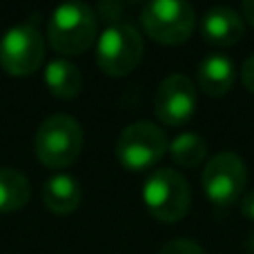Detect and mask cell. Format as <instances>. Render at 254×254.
Segmentation results:
<instances>
[{
    "mask_svg": "<svg viewBox=\"0 0 254 254\" xmlns=\"http://www.w3.org/2000/svg\"><path fill=\"white\" fill-rule=\"evenodd\" d=\"M45 56L43 34L29 22L11 25L0 38V67L13 76L36 71Z\"/></svg>",
    "mask_w": 254,
    "mask_h": 254,
    "instance_id": "obj_8",
    "label": "cell"
},
{
    "mask_svg": "<svg viewBox=\"0 0 254 254\" xmlns=\"http://www.w3.org/2000/svg\"><path fill=\"white\" fill-rule=\"evenodd\" d=\"M140 22L154 40L176 45L190 38L196 11L188 0H149L143 4Z\"/></svg>",
    "mask_w": 254,
    "mask_h": 254,
    "instance_id": "obj_5",
    "label": "cell"
},
{
    "mask_svg": "<svg viewBox=\"0 0 254 254\" xmlns=\"http://www.w3.org/2000/svg\"><path fill=\"white\" fill-rule=\"evenodd\" d=\"M248 250H250V254H254V232L248 237Z\"/></svg>",
    "mask_w": 254,
    "mask_h": 254,
    "instance_id": "obj_20",
    "label": "cell"
},
{
    "mask_svg": "<svg viewBox=\"0 0 254 254\" xmlns=\"http://www.w3.org/2000/svg\"><path fill=\"white\" fill-rule=\"evenodd\" d=\"M241 212L248 216V219L254 221V188L248 194H243V198H241Z\"/></svg>",
    "mask_w": 254,
    "mask_h": 254,
    "instance_id": "obj_18",
    "label": "cell"
},
{
    "mask_svg": "<svg viewBox=\"0 0 254 254\" xmlns=\"http://www.w3.org/2000/svg\"><path fill=\"white\" fill-rule=\"evenodd\" d=\"M158 254H207L201 243L192 239H172L158 250Z\"/></svg>",
    "mask_w": 254,
    "mask_h": 254,
    "instance_id": "obj_16",
    "label": "cell"
},
{
    "mask_svg": "<svg viewBox=\"0 0 254 254\" xmlns=\"http://www.w3.org/2000/svg\"><path fill=\"white\" fill-rule=\"evenodd\" d=\"M145 43L138 27L127 20H114L96 40V63L112 76H125L140 63Z\"/></svg>",
    "mask_w": 254,
    "mask_h": 254,
    "instance_id": "obj_4",
    "label": "cell"
},
{
    "mask_svg": "<svg viewBox=\"0 0 254 254\" xmlns=\"http://www.w3.org/2000/svg\"><path fill=\"white\" fill-rule=\"evenodd\" d=\"M80 196H83V188H80L78 179L67 172H58V174L49 176L43 185V201L56 214H69L78 207Z\"/></svg>",
    "mask_w": 254,
    "mask_h": 254,
    "instance_id": "obj_12",
    "label": "cell"
},
{
    "mask_svg": "<svg viewBox=\"0 0 254 254\" xmlns=\"http://www.w3.org/2000/svg\"><path fill=\"white\" fill-rule=\"evenodd\" d=\"M167 147L179 165H198L207 156V143L196 131H181L167 143Z\"/></svg>",
    "mask_w": 254,
    "mask_h": 254,
    "instance_id": "obj_15",
    "label": "cell"
},
{
    "mask_svg": "<svg viewBox=\"0 0 254 254\" xmlns=\"http://www.w3.org/2000/svg\"><path fill=\"white\" fill-rule=\"evenodd\" d=\"M29 179L16 167H0V212L20 210L29 201Z\"/></svg>",
    "mask_w": 254,
    "mask_h": 254,
    "instance_id": "obj_14",
    "label": "cell"
},
{
    "mask_svg": "<svg viewBox=\"0 0 254 254\" xmlns=\"http://www.w3.org/2000/svg\"><path fill=\"white\" fill-rule=\"evenodd\" d=\"M47 38L61 54H80L98 38V18L87 2H61L47 22Z\"/></svg>",
    "mask_w": 254,
    "mask_h": 254,
    "instance_id": "obj_1",
    "label": "cell"
},
{
    "mask_svg": "<svg viewBox=\"0 0 254 254\" xmlns=\"http://www.w3.org/2000/svg\"><path fill=\"white\" fill-rule=\"evenodd\" d=\"M45 83L52 89V94L61 98H71L80 92L83 74H80L78 65L71 63L69 58H54L45 67Z\"/></svg>",
    "mask_w": 254,
    "mask_h": 254,
    "instance_id": "obj_13",
    "label": "cell"
},
{
    "mask_svg": "<svg viewBox=\"0 0 254 254\" xmlns=\"http://www.w3.org/2000/svg\"><path fill=\"white\" fill-rule=\"evenodd\" d=\"M243 16L254 25V0H243Z\"/></svg>",
    "mask_w": 254,
    "mask_h": 254,
    "instance_id": "obj_19",
    "label": "cell"
},
{
    "mask_svg": "<svg viewBox=\"0 0 254 254\" xmlns=\"http://www.w3.org/2000/svg\"><path fill=\"white\" fill-rule=\"evenodd\" d=\"M241 80L250 92H254V52L243 61L241 65Z\"/></svg>",
    "mask_w": 254,
    "mask_h": 254,
    "instance_id": "obj_17",
    "label": "cell"
},
{
    "mask_svg": "<svg viewBox=\"0 0 254 254\" xmlns=\"http://www.w3.org/2000/svg\"><path fill=\"white\" fill-rule=\"evenodd\" d=\"M196 110V85L185 74H170L158 83L154 94V112L165 125H181Z\"/></svg>",
    "mask_w": 254,
    "mask_h": 254,
    "instance_id": "obj_9",
    "label": "cell"
},
{
    "mask_svg": "<svg viewBox=\"0 0 254 254\" xmlns=\"http://www.w3.org/2000/svg\"><path fill=\"white\" fill-rule=\"evenodd\" d=\"M36 156L49 167H67L83 149V127L69 114H52L38 125Z\"/></svg>",
    "mask_w": 254,
    "mask_h": 254,
    "instance_id": "obj_3",
    "label": "cell"
},
{
    "mask_svg": "<svg viewBox=\"0 0 254 254\" xmlns=\"http://www.w3.org/2000/svg\"><path fill=\"white\" fill-rule=\"evenodd\" d=\"M248 183V167L246 161L237 152H216L210 161H205L201 174L203 192L207 194L214 205L225 207L232 205L243 194V188Z\"/></svg>",
    "mask_w": 254,
    "mask_h": 254,
    "instance_id": "obj_6",
    "label": "cell"
},
{
    "mask_svg": "<svg viewBox=\"0 0 254 254\" xmlns=\"http://www.w3.org/2000/svg\"><path fill=\"white\" fill-rule=\"evenodd\" d=\"M198 27L207 43L221 45V47L239 43L243 36V18L239 16L237 9L228 4H212L210 9H205Z\"/></svg>",
    "mask_w": 254,
    "mask_h": 254,
    "instance_id": "obj_10",
    "label": "cell"
},
{
    "mask_svg": "<svg viewBox=\"0 0 254 254\" xmlns=\"http://www.w3.org/2000/svg\"><path fill=\"white\" fill-rule=\"evenodd\" d=\"M116 158L129 170H145L161 161L167 149V136L152 121H134L116 138Z\"/></svg>",
    "mask_w": 254,
    "mask_h": 254,
    "instance_id": "obj_7",
    "label": "cell"
},
{
    "mask_svg": "<svg viewBox=\"0 0 254 254\" xmlns=\"http://www.w3.org/2000/svg\"><path fill=\"white\" fill-rule=\"evenodd\" d=\"M143 201L147 210L161 221H179L192 203L190 183L174 167H156L143 181Z\"/></svg>",
    "mask_w": 254,
    "mask_h": 254,
    "instance_id": "obj_2",
    "label": "cell"
},
{
    "mask_svg": "<svg viewBox=\"0 0 254 254\" xmlns=\"http://www.w3.org/2000/svg\"><path fill=\"white\" fill-rule=\"evenodd\" d=\"M234 76H237L234 61L223 52H210L198 61V85L210 96H221V94L228 92L234 83Z\"/></svg>",
    "mask_w": 254,
    "mask_h": 254,
    "instance_id": "obj_11",
    "label": "cell"
}]
</instances>
